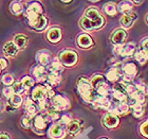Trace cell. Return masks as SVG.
<instances>
[{
    "label": "cell",
    "instance_id": "cell-10",
    "mask_svg": "<svg viewBox=\"0 0 148 139\" xmlns=\"http://www.w3.org/2000/svg\"><path fill=\"white\" fill-rule=\"evenodd\" d=\"M47 38L53 44L58 43L62 39V30L58 28H52L50 29L47 33Z\"/></svg>",
    "mask_w": 148,
    "mask_h": 139
},
{
    "label": "cell",
    "instance_id": "cell-42",
    "mask_svg": "<svg viewBox=\"0 0 148 139\" xmlns=\"http://www.w3.org/2000/svg\"><path fill=\"white\" fill-rule=\"evenodd\" d=\"M3 95H4V97H6V98H11V97L14 95V91H13V88L12 87H5L4 89H3Z\"/></svg>",
    "mask_w": 148,
    "mask_h": 139
},
{
    "label": "cell",
    "instance_id": "cell-6",
    "mask_svg": "<svg viewBox=\"0 0 148 139\" xmlns=\"http://www.w3.org/2000/svg\"><path fill=\"white\" fill-rule=\"evenodd\" d=\"M103 123H104V125L107 129H114L119 124V117H117L116 115H114L113 113H109V114L104 116Z\"/></svg>",
    "mask_w": 148,
    "mask_h": 139
},
{
    "label": "cell",
    "instance_id": "cell-27",
    "mask_svg": "<svg viewBox=\"0 0 148 139\" xmlns=\"http://www.w3.org/2000/svg\"><path fill=\"white\" fill-rule=\"evenodd\" d=\"M128 109H129V106H128V104H126L125 102H121V104L119 105V106H116V107L113 109V113L114 115H125L128 111Z\"/></svg>",
    "mask_w": 148,
    "mask_h": 139
},
{
    "label": "cell",
    "instance_id": "cell-18",
    "mask_svg": "<svg viewBox=\"0 0 148 139\" xmlns=\"http://www.w3.org/2000/svg\"><path fill=\"white\" fill-rule=\"evenodd\" d=\"M47 24H48V20H47L46 17L43 15H40L39 17L36 19V21L32 25V27H33L35 30H37V31H42V30L46 29Z\"/></svg>",
    "mask_w": 148,
    "mask_h": 139
},
{
    "label": "cell",
    "instance_id": "cell-38",
    "mask_svg": "<svg viewBox=\"0 0 148 139\" xmlns=\"http://www.w3.org/2000/svg\"><path fill=\"white\" fill-rule=\"evenodd\" d=\"M2 83L5 84L6 86H10L11 84H14V77H13L12 74H10V73L4 74L2 77Z\"/></svg>",
    "mask_w": 148,
    "mask_h": 139
},
{
    "label": "cell",
    "instance_id": "cell-21",
    "mask_svg": "<svg viewBox=\"0 0 148 139\" xmlns=\"http://www.w3.org/2000/svg\"><path fill=\"white\" fill-rule=\"evenodd\" d=\"M33 74H34L36 79L38 81H43L47 77V74H46V69L43 66H37L33 69Z\"/></svg>",
    "mask_w": 148,
    "mask_h": 139
},
{
    "label": "cell",
    "instance_id": "cell-49",
    "mask_svg": "<svg viewBox=\"0 0 148 139\" xmlns=\"http://www.w3.org/2000/svg\"><path fill=\"white\" fill-rule=\"evenodd\" d=\"M0 139H10L9 134H6V133H0Z\"/></svg>",
    "mask_w": 148,
    "mask_h": 139
},
{
    "label": "cell",
    "instance_id": "cell-39",
    "mask_svg": "<svg viewBox=\"0 0 148 139\" xmlns=\"http://www.w3.org/2000/svg\"><path fill=\"white\" fill-rule=\"evenodd\" d=\"M21 124H22V127H25V129H29V127H31V124H32V118L29 117L28 115L23 116V117L21 118Z\"/></svg>",
    "mask_w": 148,
    "mask_h": 139
},
{
    "label": "cell",
    "instance_id": "cell-46",
    "mask_svg": "<svg viewBox=\"0 0 148 139\" xmlns=\"http://www.w3.org/2000/svg\"><path fill=\"white\" fill-rule=\"evenodd\" d=\"M71 116L70 115H65V116H62V123H65V124H68L69 122H71Z\"/></svg>",
    "mask_w": 148,
    "mask_h": 139
},
{
    "label": "cell",
    "instance_id": "cell-40",
    "mask_svg": "<svg viewBox=\"0 0 148 139\" xmlns=\"http://www.w3.org/2000/svg\"><path fill=\"white\" fill-rule=\"evenodd\" d=\"M48 114H49V116L52 118V119H58L59 118V111H57V109L54 108L53 106L48 108Z\"/></svg>",
    "mask_w": 148,
    "mask_h": 139
},
{
    "label": "cell",
    "instance_id": "cell-1",
    "mask_svg": "<svg viewBox=\"0 0 148 139\" xmlns=\"http://www.w3.org/2000/svg\"><path fill=\"white\" fill-rule=\"evenodd\" d=\"M104 18L99 12L94 8H90L86 11L85 16L80 19V27L87 31L102 28L104 26Z\"/></svg>",
    "mask_w": 148,
    "mask_h": 139
},
{
    "label": "cell",
    "instance_id": "cell-26",
    "mask_svg": "<svg viewBox=\"0 0 148 139\" xmlns=\"http://www.w3.org/2000/svg\"><path fill=\"white\" fill-rule=\"evenodd\" d=\"M10 10H11V12H12L14 15H20V14L23 12V6H22L21 3L18 2V1H14V2L11 3Z\"/></svg>",
    "mask_w": 148,
    "mask_h": 139
},
{
    "label": "cell",
    "instance_id": "cell-5",
    "mask_svg": "<svg viewBox=\"0 0 148 139\" xmlns=\"http://www.w3.org/2000/svg\"><path fill=\"white\" fill-rule=\"evenodd\" d=\"M52 105L57 111H65L70 107V102L64 96H54L52 98Z\"/></svg>",
    "mask_w": 148,
    "mask_h": 139
},
{
    "label": "cell",
    "instance_id": "cell-20",
    "mask_svg": "<svg viewBox=\"0 0 148 139\" xmlns=\"http://www.w3.org/2000/svg\"><path fill=\"white\" fill-rule=\"evenodd\" d=\"M25 109H27V114H28L29 117H33L37 114V106L33 103V101H31L30 99H28L25 102Z\"/></svg>",
    "mask_w": 148,
    "mask_h": 139
},
{
    "label": "cell",
    "instance_id": "cell-12",
    "mask_svg": "<svg viewBox=\"0 0 148 139\" xmlns=\"http://www.w3.org/2000/svg\"><path fill=\"white\" fill-rule=\"evenodd\" d=\"M18 48L16 47V45L13 41H9L6 43L3 47V53L5 54L6 56H15L17 53H18Z\"/></svg>",
    "mask_w": 148,
    "mask_h": 139
},
{
    "label": "cell",
    "instance_id": "cell-54",
    "mask_svg": "<svg viewBox=\"0 0 148 139\" xmlns=\"http://www.w3.org/2000/svg\"><path fill=\"white\" fill-rule=\"evenodd\" d=\"M102 139H106V138H102Z\"/></svg>",
    "mask_w": 148,
    "mask_h": 139
},
{
    "label": "cell",
    "instance_id": "cell-4",
    "mask_svg": "<svg viewBox=\"0 0 148 139\" xmlns=\"http://www.w3.org/2000/svg\"><path fill=\"white\" fill-rule=\"evenodd\" d=\"M59 61L66 66H73L77 62V54L71 50H66L59 54Z\"/></svg>",
    "mask_w": 148,
    "mask_h": 139
},
{
    "label": "cell",
    "instance_id": "cell-35",
    "mask_svg": "<svg viewBox=\"0 0 148 139\" xmlns=\"http://www.w3.org/2000/svg\"><path fill=\"white\" fill-rule=\"evenodd\" d=\"M113 97L117 100V101L125 102L126 99H127V93H121V91H116V90H113Z\"/></svg>",
    "mask_w": 148,
    "mask_h": 139
},
{
    "label": "cell",
    "instance_id": "cell-37",
    "mask_svg": "<svg viewBox=\"0 0 148 139\" xmlns=\"http://www.w3.org/2000/svg\"><path fill=\"white\" fill-rule=\"evenodd\" d=\"M96 91H97V93H99L101 97H107V95L109 93V88H108V86H107V84L105 83L104 85L99 87V88L96 89Z\"/></svg>",
    "mask_w": 148,
    "mask_h": 139
},
{
    "label": "cell",
    "instance_id": "cell-28",
    "mask_svg": "<svg viewBox=\"0 0 148 139\" xmlns=\"http://www.w3.org/2000/svg\"><path fill=\"white\" fill-rule=\"evenodd\" d=\"M79 129H80L79 123L75 120L71 121V122H69V123L67 124V131H68V133H70V134L78 133V132H79Z\"/></svg>",
    "mask_w": 148,
    "mask_h": 139
},
{
    "label": "cell",
    "instance_id": "cell-53",
    "mask_svg": "<svg viewBox=\"0 0 148 139\" xmlns=\"http://www.w3.org/2000/svg\"><path fill=\"white\" fill-rule=\"evenodd\" d=\"M147 21H148V17H147Z\"/></svg>",
    "mask_w": 148,
    "mask_h": 139
},
{
    "label": "cell",
    "instance_id": "cell-14",
    "mask_svg": "<svg viewBox=\"0 0 148 139\" xmlns=\"http://www.w3.org/2000/svg\"><path fill=\"white\" fill-rule=\"evenodd\" d=\"M77 44L82 48H90L93 45V40L88 34H82L77 38Z\"/></svg>",
    "mask_w": 148,
    "mask_h": 139
},
{
    "label": "cell",
    "instance_id": "cell-55",
    "mask_svg": "<svg viewBox=\"0 0 148 139\" xmlns=\"http://www.w3.org/2000/svg\"><path fill=\"white\" fill-rule=\"evenodd\" d=\"M0 71H1V69H0Z\"/></svg>",
    "mask_w": 148,
    "mask_h": 139
},
{
    "label": "cell",
    "instance_id": "cell-36",
    "mask_svg": "<svg viewBox=\"0 0 148 139\" xmlns=\"http://www.w3.org/2000/svg\"><path fill=\"white\" fill-rule=\"evenodd\" d=\"M21 83L25 88H31V87H33V85H34V81L30 77H25L22 79Z\"/></svg>",
    "mask_w": 148,
    "mask_h": 139
},
{
    "label": "cell",
    "instance_id": "cell-32",
    "mask_svg": "<svg viewBox=\"0 0 148 139\" xmlns=\"http://www.w3.org/2000/svg\"><path fill=\"white\" fill-rule=\"evenodd\" d=\"M104 11L109 16H114L117 13L116 6H114L113 3H107V4H105L104 6Z\"/></svg>",
    "mask_w": 148,
    "mask_h": 139
},
{
    "label": "cell",
    "instance_id": "cell-44",
    "mask_svg": "<svg viewBox=\"0 0 148 139\" xmlns=\"http://www.w3.org/2000/svg\"><path fill=\"white\" fill-rule=\"evenodd\" d=\"M38 102H39V107L41 108V109H48V108H49V103L47 102L45 99L40 100Z\"/></svg>",
    "mask_w": 148,
    "mask_h": 139
},
{
    "label": "cell",
    "instance_id": "cell-47",
    "mask_svg": "<svg viewBox=\"0 0 148 139\" xmlns=\"http://www.w3.org/2000/svg\"><path fill=\"white\" fill-rule=\"evenodd\" d=\"M8 65V63L4 59H0V69H4Z\"/></svg>",
    "mask_w": 148,
    "mask_h": 139
},
{
    "label": "cell",
    "instance_id": "cell-51",
    "mask_svg": "<svg viewBox=\"0 0 148 139\" xmlns=\"http://www.w3.org/2000/svg\"><path fill=\"white\" fill-rule=\"evenodd\" d=\"M132 3H134V4H141L142 1H132Z\"/></svg>",
    "mask_w": 148,
    "mask_h": 139
},
{
    "label": "cell",
    "instance_id": "cell-9",
    "mask_svg": "<svg viewBox=\"0 0 148 139\" xmlns=\"http://www.w3.org/2000/svg\"><path fill=\"white\" fill-rule=\"evenodd\" d=\"M47 96V88L46 86H42V85H38L33 89L32 91V98L35 101H40V100H43Z\"/></svg>",
    "mask_w": 148,
    "mask_h": 139
},
{
    "label": "cell",
    "instance_id": "cell-13",
    "mask_svg": "<svg viewBox=\"0 0 148 139\" xmlns=\"http://www.w3.org/2000/svg\"><path fill=\"white\" fill-rule=\"evenodd\" d=\"M50 56H51V54H50L49 51L47 49H42L37 52L36 59L41 64V66H43V65H47L50 62Z\"/></svg>",
    "mask_w": 148,
    "mask_h": 139
},
{
    "label": "cell",
    "instance_id": "cell-34",
    "mask_svg": "<svg viewBox=\"0 0 148 139\" xmlns=\"http://www.w3.org/2000/svg\"><path fill=\"white\" fill-rule=\"evenodd\" d=\"M132 113L134 115V117L136 118H140L144 114V108H143V105H139V104H136L132 106Z\"/></svg>",
    "mask_w": 148,
    "mask_h": 139
},
{
    "label": "cell",
    "instance_id": "cell-52",
    "mask_svg": "<svg viewBox=\"0 0 148 139\" xmlns=\"http://www.w3.org/2000/svg\"><path fill=\"white\" fill-rule=\"evenodd\" d=\"M62 3H71V1H62Z\"/></svg>",
    "mask_w": 148,
    "mask_h": 139
},
{
    "label": "cell",
    "instance_id": "cell-25",
    "mask_svg": "<svg viewBox=\"0 0 148 139\" xmlns=\"http://www.w3.org/2000/svg\"><path fill=\"white\" fill-rule=\"evenodd\" d=\"M105 84V79H104V77L103 75H99V74H97V75H94L92 79V81H91V86H92L93 89H97L99 87H101L102 85H104Z\"/></svg>",
    "mask_w": 148,
    "mask_h": 139
},
{
    "label": "cell",
    "instance_id": "cell-15",
    "mask_svg": "<svg viewBox=\"0 0 148 139\" xmlns=\"http://www.w3.org/2000/svg\"><path fill=\"white\" fill-rule=\"evenodd\" d=\"M93 105L95 108L101 107L104 108V109H107L110 106V102L106 97H96L95 100L93 101Z\"/></svg>",
    "mask_w": 148,
    "mask_h": 139
},
{
    "label": "cell",
    "instance_id": "cell-29",
    "mask_svg": "<svg viewBox=\"0 0 148 139\" xmlns=\"http://www.w3.org/2000/svg\"><path fill=\"white\" fill-rule=\"evenodd\" d=\"M21 103H22L21 97L18 96V95H13L9 100V104L11 105V106H13L14 108L19 107V106L21 105Z\"/></svg>",
    "mask_w": 148,
    "mask_h": 139
},
{
    "label": "cell",
    "instance_id": "cell-30",
    "mask_svg": "<svg viewBox=\"0 0 148 139\" xmlns=\"http://www.w3.org/2000/svg\"><path fill=\"white\" fill-rule=\"evenodd\" d=\"M134 86H136V89L139 90L140 93H142L144 96H145V95H148V84L146 83V82L140 80V81H138V83H136Z\"/></svg>",
    "mask_w": 148,
    "mask_h": 139
},
{
    "label": "cell",
    "instance_id": "cell-23",
    "mask_svg": "<svg viewBox=\"0 0 148 139\" xmlns=\"http://www.w3.org/2000/svg\"><path fill=\"white\" fill-rule=\"evenodd\" d=\"M50 69H51V72H56V73H59L60 71L64 70V66H62V62L59 61V59L55 57L53 59L51 65H50Z\"/></svg>",
    "mask_w": 148,
    "mask_h": 139
},
{
    "label": "cell",
    "instance_id": "cell-45",
    "mask_svg": "<svg viewBox=\"0 0 148 139\" xmlns=\"http://www.w3.org/2000/svg\"><path fill=\"white\" fill-rule=\"evenodd\" d=\"M47 88V96L50 97V98H53V97L55 96V93H54V90L49 86H46Z\"/></svg>",
    "mask_w": 148,
    "mask_h": 139
},
{
    "label": "cell",
    "instance_id": "cell-43",
    "mask_svg": "<svg viewBox=\"0 0 148 139\" xmlns=\"http://www.w3.org/2000/svg\"><path fill=\"white\" fill-rule=\"evenodd\" d=\"M141 133L144 135L145 137H148V121L144 122L141 127Z\"/></svg>",
    "mask_w": 148,
    "mask_h": 139
},
{
    "label": "cell",
    "instance_id": "cell-16",
    "mask_svg": "<svg viewBox=\"0 0 148 139\" xmlns=\"http://www.w3.org/2000/svg\"><path fill=\"white\" fill-rule=\"evenodd\" d=\"M136 18V14L132 13V14H125L122 16L121 18V24L123 25L124 28H130L132 26L133 20Z\"/></svg>",
    "mask_w": 148,
    "mask_h": 139
},
{
    "label": "cell",
    "instance_id": "cell-3",
    "mask_svg": "<svg viewBox=\"0 0 148 139\" xmlns=\"http://www.w3.org/2000/svg\"><path fill=\"white\" fill-rule=\"evenodd\" d=\"M42 13V6L39 2H33L29 6L27 10V19L30 25H33L36 19L41 15Z\"/></svg>",
    "mask_w": 148,
    "mask_h": 139
},
{
    "label": "cell",
    "instance_id": "cell-33",
    "mask_svg": "<svg viewBox=\"0 0 148 139\" xmlns=\"http://www.w3.org/2000/svg\"><path fill=\"white\" fill-rule=\"evenodd\" d=\"M13 91H14V95H20V93H23V90H25V87L22 85L21 82H15V83L13 84Z\"/></svg>",
    "mask_w": 148,
    "mask_h": 139
},
{
    "label": "cell",
    "instance_id": "cell-8",
    "mask_svg": "<svg viewBox=\"0 0 148 139\" xmlns=\"http://www.w3.org/2000/svg\"><path fill=\"white\" fill-rule=\"evenodd\" d=\"M65 129L59 125V124H55L53 125L49 131V136L53 139H62L65 137Z\"/></svg>",
    "mask_w": 148,
    "mask_h": 139
},
{
    "label": "cell",
    "instance_id": "cell-17",
    "mask_svg": "<svg viewBox=\"0 0 148 139\" xmlns=\"http://www.w3.org/2000/svg\"><path fill=\"white\" fill-rule=\"evenodd\" d=\"M28 37L25 36V35H16L14 37V41L13 43L15 44L16 47L18 48V49H25V47L28 46Z\"/></svg>",
    "mask_w": 148,
    "mask_h": 139
},
{
    "label": "cell",
    "instance_id": "cell-41",
    "mask_svg": "<svg viewBox=\"0 0 148 139\" xmlns=\"http://www.w3.org/2000/svg\"><path fill=\"white\" fill-rule=\"evenodd\" d=\"M136 59L140 64H142V65L146 63V59H145V56H144V54H143L142 50H138L136 52Z\"/></svg>",
    "mask_w": 148,
    "mask_h": 139
},
{
    "label": "cell",
    "instance_id": "cell-24",
    "mask_svg": "<svg viewBox=\"0 0 148 139\" xmlns=\"http://www.w3.org/2000/svg\"><path fill=\"white\" fill-rule=\"evenodd\" d=\"M48 82L50 85H53V86L58 85L62 82V75L56 72H50V74L48 75Z\"/></svg>",
    "mask_w": 148,
    "mask_h": 139
},
{
    "label": "cell",
    "instance_id": "cell-2",
    "mask_svg": "<svg viewBox=\"0 0 148 139\" xmlns=\"http://www.w3.org/2000/svg\"><path fill=\"white\" fill-rule=\"evenodd\" d=\"M77 87L79 91L80 96L83 97V99L87 102H93L95 100V93L94 89L91 86V83L89 80H87L86 77H80L77 81Z\"/></svg>",
    "mask_w": 148,
    "mask_h": 139
},
{
    "label": "cell",
    "instance_id": "cell-50",
    "mask_svg": "<svg viewBox=\"0 0 148 139\" xmlns=\"http://www.w3.org/2000/svg\"><path fill=\"white\" fill-rule=\"evenodd\" d=\"M143 54H144V56H145L146 61L148 59V50H142Z\"/></svg>",
    "mask_w": 148,
    "mask_h": 139
},
{
    "label": "cell",
    "instance_id": "cell-22",
    "mask_svg": "<svg viewBox=\"0 0 148 139\" xmlns=\"http://www.w3.org/2000/svg\"><path fill=\"white\" fill-rule=\"evenodd\" d=\"M122 75L120 72V70L117 68H111L110 70L106 73V77H107V79H108L110 82H116L119 79H120V77Z\"/></svg>",
    "mask_w": 148,
    "mask_h": 139
},
{
    "label": "cell",
    "instance_id": "cell-11",
    "mask_svg": "<svg viewBox=\"0 0 148 139\" xmlns=\"http://www.w3.org/2000/svg\"><path fill=\"white\" fill-rule=\"evenodd\" d=\"M33 122V125L36 130H39L40 132L42 130H45L48 125V120H47L46 118L41 116V115H37L36 117L34 118V120H32Z\"/></svg>",
    "mask_w": 148,
    "mask_h": 139
},
{
    "label": "cell",
    "instance_id": "cell-31",
    "mask_svg": "<svg viewBox=\"0 0 148 139\" xmlns=\"http://www.w3.org/2000/svg\"><path fill=\"white\" fill-rule=\"evenodd\" d=\"M131 9H132V6H131V2H129V1H123V2H121L120 6H119V10H120L122 13H124V15H125V14H129Z\"/></svg>",
    "mask_w": 148,
    "mask_h": 139
},
{
    "label": "cell",
    "instance_id": "cell-48",
    "mask_svg": "<svg viewBox=\"0 0 148 139\" xmlns=\"http://www.w3.org/2000/svg\"><path fill=\"white\" fill-rule=\"evenodd\" d=\"M142 50H148V39H145L142 43Z\"/></svg>",
    "mask_w": 148,
    "mask_h": 139
},
{
    "label": "cell",
    "instance_id": "cell-19",
    "mask_svg": "<svg viewBox=\"0 0 148 139\" xmlns=\"http://www.w3.org/2000/svg\"><path fill=\"white\" fill-rule=\"evenodd\" d=\"M136 51V45L133 43L126 44V45H122V53L121 55L123 56H131Z\"/></svg>",
    "mask_w": 148,
    "mask_h": 139
},
{
    "label": "cell",
    "instance_id": "cell-7",
    "mask_svg": "<svg viewBox=\"0 0 148 139\" xmlns=\"http://www.w3.org/2000/svg\"><path fill=\"white\" fill-rule=\"evenodd\" d=\"M127 37V34H126V31L123 30V29H119L116 31L113 32V34L111 35V41L114 44V45H122V44L125 41Z\"/></svg>",
    "mask_w": 148,
    "mask_h": 139
}]
</instances>
